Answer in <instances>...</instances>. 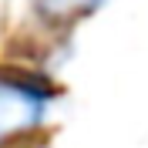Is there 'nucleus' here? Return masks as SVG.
Instances as JSON below:
<instances>
[{"instance_id":"nucleus-2","label":"nucleus","mask_w":148,"mask_h":148,"mask_svg":"<svg viewBox=\"0 0 148 148\" xmlns=\"http://www.w3.org/2000/svg\"><path fill=\"white\" fill-rule=\"evenodd\" d=\"M34 7L47 24H74L81 17H91L94 10H101L104 0H34Z\"/></svg>"},{"instance_id":"nucleus-1","label":"nucleus","mask_w":148,"mask_h":148,"mask_svg":"<svg viewBox=\"0 0 148 148\" xmlns=\"http://www.w3.org/2000/svg\"><path fill=\"white\" fill-rule=\"evenodd\" d=\"M54 108V88L24 71H0V148L40 131Z\"/></svg>"}]
</instances>
